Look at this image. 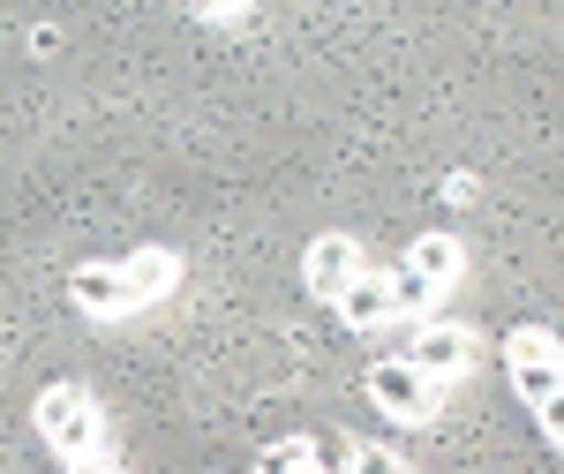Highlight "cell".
Wrapping results in <instances>:
<instances>
[{"label":"cell","mask_w":564,"mask_h":474,"mask_svg":"<svg viewBox=\"0 0 564 474\" xmlns=\"http://www.w3.org/2000/svg\"><path fill=\"white\" fill-rule=\"evenodd\" d=\"M399 324V316H391ZM391 362H406L414 377H430V385H452V377H467L475 369V332L467 324H399V354Z\"/></svg>","instance_id":"1"},{"label":"cell","mask_w":564,"mask_h":474,"mask_svg":"<svg viewBox=\"0 0 564 474\" xmlns=\"http://www.w3.org/2000/svg\"><path fill=\"white\" fill-rule=\"evenodd\" d=\"M39 437L61 452V460H84V452H98V399H90L84 385H53L39 399Z\"/></svg>","instance_id":"2"},{"label":"cell","mask_w":564,"mask_h":474,"mask_svg":"<svg viewBox=\"0 0 564 474\" xmlns=\"http://www.w3.org/2000/svg\"><path fill=\"white\" fill-rule=\"evenodd\" d=\"M369 399L384 407L391 422H414V430L436 422V385H430V377H414L406 362H377V369H369Z\"/></svg>","instance_id":"3"},{"label":"cell","mask_w":564,"mask_h":474,"mask_svg":"<svg viewBox=\"0 0 564 474\" xmlns=\"http://www.w3.org/2000/svg\"><path fill=\"white\" fill-rule=\"evenodd\" d=\"M369 263H361V249H354L347 234H324V241H308V263H302V279H308V294L316 302H339L354 279H361Z\"/></svg>","instance_id":"4"},{"label":"cell","mask_w":564,"mask_h":474,"mask_svg":"<svg viewBox=\"0 0 564 474\" xmlns=\"http://www.w3.org/2000/svg\"><path fill=\"white\" fill-rule=\"evenodd\" d=\"M68 302L84 309V316H129V279H121V263H84L76 279H68Z\"/></svg>","instance_id":"5"},{"label":"cell","mask_w":564,"mask_h":474,"mask_svg":"<svg viewBox=\"0 0 564 474\" xmlns=\"http://www.w3.org/2000/svg\"><path fill=\"white\" fill-rule=\"evenodd\" d=\"M339 316H347L354 332H384L391 324V294H384V271H361L347 294H339Z\"/></svg>","instance_id":"6"},{"label":"cell","mask_w":564,"mask_h":474,"mask_svg":"<svg viewBox=\"0 0 564 474\" xmlns=\"http://www.w3.org/2000/svg\"><path fill=\"white\" fill-rule=\"evenodd\" d=\"M121 279H129V302H159V294L181 279V257L174 249H143V257L121 263Z\"/></svg>","instance_id":"7"},{"label":"cell","mask_w":564,"mask_h":474,"mask_svg":"<svg viewBox=\"0 0 564 474\" xmlns=\"http://www.w3.org/2000/svg\"><path fill=\"white\" fill-rule=\"evenodd\" d=\"M459 241H452V234H422V241H414V257H406V271H422V279H430L436 294H444V287H452V279H459Z\"/></svg>","instance_id":"8"},{"label":"cell","mask_w":564,"mask_h":474,"mask_svg":"<svg viewBox=\"0 0 564 474\" xmlns=\"http://www.w3.org/2000/svg\"><path fill=\"white\" fill-rule=\"evenodd\" d=\"M505 362H512V369H534V362H557V332H512V346H505Z\"/></svg>","instance_id":"9"},{"label":"cell","mask_w":564,"mask_h":474,"mask_svg":"<svg viewBox=\"0 0 564 474\" xmlns=\"http://www.w3.org/2000/svg\"><path fill=\"white\" fill-rule=\"evenodd\" d=\"M257 474H308V437H286L257 460Z\"/></svg>","instance_id":"10"},{"label":"cell","mask_w":564,"mask_h":474,"mask_svg":"<svg viewBox=\"0 0 564 474\" xmlns=\"http://www.w3.org/2000/svg\"><path fill=\"white\" fill-rule=\"evenodd\" d=\"M347 474H406V467H399V452H384V444H354Z\"/></svg>","instance_id":"11"},{"label":"cell","mask_w":564,"mask_h":474,"mask_svg":"<svg viewBox=\"0 0 564 474\" xmlns=\"http://www.w3.org/2000/svg\"><path fill=\"white\" fill-rule=\"evenodd\" d=\"M61 474H113V467H106V452H84V460H68Z\"/></svg>","instance_id":"12"}]
</instances>
